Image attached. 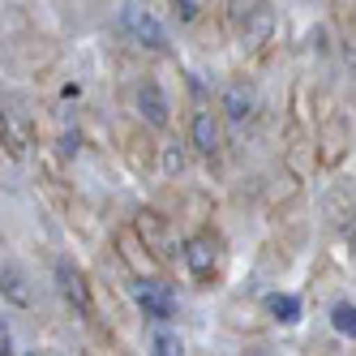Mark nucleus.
<instances>
[{"instance_id": "obj_1", "label": "nucleus", "mask_w": 356, "mask_h": 356, "mask_svg": "<svg viewBox=\"0 0 356 356\" xmlns=\"http://www.w3.org/2000/svg\"><path fill=\"white\" fill-rule=\"evenodd\" d=\"M0 142L9 146L13 159H22L26 146H31V116H26V108H22L17 99H5V104H0Z\"/></svg>"}, {"instance_id": "obj_2", "label": "nucleus", "mask_w": 356, "mask_h": 356, "mask_svg": "<svg viewBox=\"0 0 356 356\" xmlns=\"http://www.w3.org/2000/svg\"><path fill=\"white\" fill-rule=\"evenodd\" d=\"M120 22L129 26V35L142 43V47H150V52H159V47H168V35H163V26L155 17H150L142 5H120Z\"/></svg>"}, {"instance_id": "obj_3", "label": "nucleus", "mask_w": 356, "mask_h": 356, "mask_svg": "<svg viewBox=\"0 0 356 356\" xmlns=\"http://www.w3.org/2000/svg\"><path fill=\"white\" fill-rule=\"evenodd\" d=\"M56 284H60V292H65V300L78 309L82 318H90V288H86V279H82V270L73 266V262H56Z\"/></svg>"}, {"instance_id": "obj_4", "label": "nucleus", "mask_w": 356, "mask_h": 356, "mask_svg": "<svg viewBox=\"0 0 356 356\" xmlns=\"http://www.w3.org/2000/svg\"><path fill=\"white\" fill-rule=\"evenodd\" d=\"M134 296H138V305L150 318H159V322L172 318V292H168V284H159V279H138Z\"/></svg>"}, {"instance_id": "obj_5", "label": "nucleus", "mask_w": 356, "mask_h": 356, "mask_svg": "<svg viewBox=\"0 0 356 356\" xmlns=\"http://www.w3.org/2000/svg\"><path fill=\"white\" fill-rule=\"evenodd\" d=\"M185 262H189L193 279H211V275H215V266H219V253H215L211 236H193V241L185 245Z\"/></svg>"}, {"instance_id": "obj_6", "label": "nucleus", "mask_w": 356, "mask_h": 356, "mask_svg": "<svg viewBox=\"0 0 356 356\" xmlns=\"http://www.w3.org/2000/svg\"><path fill=\"white\" fill-rule=\"evenodd\" d=\"M138 112L155 124V129H163L168 124V116H172V108H168V95L155 86V82H146V86H138Z\"/></svg>"}, {"instance_id": "obj_7", "label": "nucleus", "mask_w": 356, "mask_h": 356, "mask_svg": "<svg viewBox=\"0 0 356 356\" xmlns=\"http://www.w3.org/2000/svg\"><path fill=\"white\" fill-rule=\"evenodd\" d=\"M0 296H5L9 305H17V309H31V284H26V275H22L17 266H0Z\"/></svg>"}, {"instance_id": "obj_8", "label": "nucleus", "mask_w": 356, "mask_h": 356, "mask_svg": "<svg viewBox=\"0 0 356 356\" xmlns=\"http://www.w3.org/2000/svg\"><path fill=\"white\" fill-rule=\"evenodd\" d=\"M253 108H258V99H253V90L245 86V82H236V86H227L223 90V116L227 120H249L253 116Z\"/></svg>"}, {"instance_id": "obj_9", "label": "nucleus", "mask_w": 356, "mask_h": 356, "mask_svg": "<svg viewBox=\"0 0 356 356\" xmlns=\"http://www.w3.org/2000/svg\"><path fill=\"white\" fill-rule=\"evenodd\" d=\"M193 146L202 150V155H215V150H219V120L211 112L193 116Z\"/></svg>"}, {"instance_id": "obj_10", "label": "nucleus", "mask_w": 356, "mask_h": 356, "mask_svg": "<svg viewBox=\"0 0 356 356\" xmlns=\"http://www.w3.org/2000/svg\"><path fill=\"white\" fill-rule=\"evenodd\" d=\"M266 309L284 322V326H292V322H300V300L296 296H288V292H275V296H266Z\"/></svg>"}, {"instance_id": "obj_11", "label": "nucleus", "mask_w": 356, "mask_h": 356, "mask_svg": "<svg viewBox=\"0 0 356 356\" xmlns=\"http://www.w3.org/2000/svg\"><path fill=\"white\" fill-rule=\"evenodd\" d=\"M330 326H335L339 335L352 339V335H356V305H352V300H339L335 309H330Z\"/></svg>"}, {"instance_id": "obj_12", "label": "nucleus", "mask_w": 356, "mask_h": 356, "mask_svg": "<svg viewBox=\"0 0 356 356\" xmlns=\"http://www.w3.org/2000/svg\"><path fill=\"white\" fill-rule=\"evenodd\" d=\"M150 352L155 356H185V339L176 335V330H159L155 343H150Z\"/></svg>"}, {"instance_id": "obj_13", "label": "nucleus", "mask_w": 356, "mask_h": 356, "mask_svg": "<svg viewBox=\"0 0 356 356\" xmlns=\"http://www.w3.org/2000/svg\"><path fill=\"white\" fill-rule=\"evenodd\" d=\"M181 168H185L181 146H168V150H163V172H181Z\"/></svg>"}, {"instance_id": "obj_14", "label": "nucleus", "mask_w": 356, "mask_h": 356, "mask_svg": "<svg viewBox=\"0 0 356 356\" xmlns=\"http://www.w3.org/2000/svg\"><path fill=\"white\" fill-rule=\"evenodd\" d=\"M176 9H181V22H193V17L202 13V5H197V0H181Z\"/></svg>"}, {"instance_id": "obj_15", "label": "nucleus", "mask_w": 356, "mask_h": 356, "mask_svg": "<svg viewBox=\"0 0 356 356\" xmlns=\"http://www.w3.org/2000/svg\"><path fill=\"white\" fill-rule=\"evenodd\" d=\"M60 150H65V155H73V150H78V134H65L60 138Z\"/></svg>"}, {"instance_id": "obj_16", "label": "nucleus", "mask_w": 356, "mask_h": 356, "mask_svg": "<svg viewBox=\"0 0 356 356\" xmlns=\"http://www.w3.org/2000/svg\"><path fill=\"white\" fill-rule=\"evenodd\" d=\"M0 356H9V326L0 322Z\"/></svg>"}]
</instances>
